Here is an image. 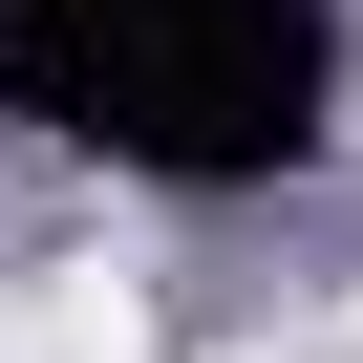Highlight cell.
<instances>
[{
    "instance_id": "1",
    "label": "cell",
    "mask_w": 363,
    "mask_h": 363,
    "mask_svg": "<svg viewBox=\"0 0 363 363\" xmlns=\"http://www.w3.org/2000/svg\"><path fill=\"white\" fill-rule=\"evenodd\" d=\"M43 342H65V363H128V342H150V299H128V278H65V320H43Z\"/></svg>"
}]
</instances>
